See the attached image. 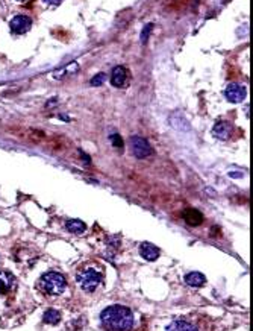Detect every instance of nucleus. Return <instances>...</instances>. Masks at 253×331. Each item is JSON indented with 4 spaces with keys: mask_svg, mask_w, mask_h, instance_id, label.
<instances>
[{
    "mask_svg": "<svg viewBox=\"0 0 253 331\" xmlns=\"http://www.w3.org/2000/svg\"><path fill=\"white\" fill-rule=\"evenodd\" d=\"M106 280V272L102 263L97 260H87L76 269V281L80 289L87 293H96L103 287Z\"/></svg>",
    "mask_w": 253,
    "mask_h": 331,
    "instance_id": "1",
    "label": "nucleus"
},
{
    "mask_svg": "<svg viewBox=\"0 0 253 331\" xmlns=\"http://www.w3.org/2000/svg\"><path fill=\"white\" fill-rule=\"evenodd\" d=\"M100 325L103 331H134L135 316L126 306H109L100 313Z\"/></svg>",
    "mask_w": 253,
    "mask_h": 331,
    "instance_id": "2",
    "label": "nucleus"
},
{
    "mask_svg": "<svg viewBox=\"0 0 253 331\" xmlns=\"http://www.w3.org/2000/svg\"><path fill=\"white\" fill-rule=\"evenodd\" d=\"M165 331H215V324L206 314L191 313L173 319Z\"/></svg>",
    "mask_w": 253,
    "mask_h": 331,
    "instance_id": "3",
    "label": "nucleus"
},
{
    "mask_svg": "<svg viewBox=\"0 0 253 331\" xmlns=\"http://www.w3.org/2000/svg\"><path fill=\"white\" fill-rule=\"evenodd\" d=\"M37 289L39 293H43L47 298H58L67 289V278L61 272L50 270L39 277L37 281Z\"/></svg>",
    "mask_w": 253,
    "mask_h": 331,
    "instance_id": "4",
    "label": "nucleus"
},
{
    "mask_svg": "<svg viewBox=\"0 0 253 331\" xmlns=\"http://www.w3.org/2000/svg\"><path fill=\"white\" fill-rule=\"evenodd\" d=\"M17 287H19V281L14 277V273L6 269H0V296H8L16 293Z\"/></svg>",
    "mask_w": 253,
    "mask_h": 331,
    "instance_id": "5",
    "label": "nucleus"
},
{
    "mask_svg": "<svg viewBox=\"0 0 253 331\" xmlns=\"http://www.w3.org/2000/svg\"><path fill=\"white\" fill-rule=\"evenodd\" d=\"M131 147L136 158H147L149 155H152V147L147 143V140L141 139V137L138 135H134L131 139Z\"/></svg>",
    "mask_w": 253,
    "mask_h": 331,
    "instance_id": "6",
    "label": "nucleus"
},
{
    "mask_svg": "<svg viewBox=\"0 0 253 331\" xmlns=\"http://www.w3.org/2000/svg\"><path fill=\"white\" fill-rule=\"evenodd\" d=\"M9 26H11L12 34H16V35H23V34H26V32H29V31H31V27H32V19H31V17H27V16H16V17H14V19L11 20Z\"/></svg>",
    "mask_w": 253,
    "mask_h": 331,
    "instance_id": "7",
    "label": "nucleus"
},
{
    "mask_svg": "<svg viewBox=\"0 0 253 331\" xmlns=\"http://www.w3.org/2000/svg\"><path fill=\"white\" fill-rule=\"evenodd\" d=\"M224 96H226V99L232 103H240L246 99L247 96V90L244 85L241 84H229L224 90Z\"/></svg>",
    "mask_w": 253,
    "mask_h": 331,
    "instance_id": "8",
    "label": "nucleus"
},
{
    "mask_svg": "<svg viewBox=\"0 0 253 331\" xmlns=\"http://www.w3.org/2000/svg\"><path fill=\"white\" fill-rule=\"evenodd\" d=\"M232 125L226 120H221V122H217L214 128H213V135L217 137L218 140H228L229 137L232 135Z\"/></svg>",
    "mask_w": 253,
    "mask_h": 331,
    "instance_id": "9",
    "label": "nucleus"
},
{
    "mask_svg": "<svg viewBox=\"0 0 253 331\" xmlns=\"http://www.w3.org/2000/svg\"><path fill=\"white\" fill-rule=\"evenodd\" d=\"M139 254H141V257L147 261H155V260H158L161 252H159L158 246H155L149 242H144L139 245Z\"/></svg>",
    "mask_w": 253,
    "mask_h": 331,
    "instance_id": "10",
    "label": "nucleus"
},
{
    "mask_svg": "<svg viewBox=\"0 0 253 331\" xmlns=\"http://www.w3.org/2000/svg\"><path fill=\"white\" fill-rule=\"evenodd\" d=\"M126 79H128V72H126V68L123 65L114 67V70H112V75H111V84L120 88V87H124Z\"/></svg>",
    "mask_w": 253,
    "mask_h": 331,
    "instance_id": "11",
    "label": "nucleus"
},
{
    "mask_svg": "<svg viewBox=\"0 0 253 331\" xmlns=\"http://www.w3.org/2000/svg\"><path fill=\"white\" fill-rule=\"evenodd\" d=\"M184 219L188 225H193V227H197L203 222V216L200 211L194 210V208H188L184 211Z\"/></svg>",
    "mask_w": 253,
    "mask_h": 331,
    "instance_id": "12",
    "label": "nucleus"
},
{
    "mask_svg": "<svg viewBox=\"0 0 253 331\" xmlns=\"http://www.w3.org/2000/svg\"><path fill=\"white\" fill-rule=\"evenodd\" d=\"M185 283L190 287H203L206 284V278L200 272H190L185 275Z\"/></svg>",
    "mask_w": 253,
    "mask_h": 331,
    "instance_id": "13",
    "label": "nucleus"
},
{
    "mask_svg": "<svg viewBox=\"0 0 253 331\" xmlns=\"http://www.w3.org/2000/svg\"><path fill=\"white\" fill-rule=\"evenodd\" d=\"M78 70H79L78 62H70L68 65L62 67L61 70H56V72L53 73V78H55V79H64L65 76H72V75H75Z\"/></svg>",
    "mask_w": 253,
    "mask_h": 331,
    "instance_id": "14",
    "label": "nucleus"
},
{
    "mask_svg": "<svg viewBox=\"0 0 253 331\" xmlns=\"http://www.w3.org/2000/svg\"><path fill=\"white\" fill-rule=\"evenodd\" d=\"M65 228L70 231V232H73V234H80V232H83L87 229V225L82 222V220H78V219H72V220H67V224H65Z\"/></svg>",
    "mask_w": 253,
    "mask_h": 331,
    "instance_id": "15",
    "label": "nucleus"
},
{
    "mask_svg": "<svg viewBox=\"0 0 253 331\" xmlns=\"http://www.w3.org/2000/svg\"><path fill=\"white\" fill-rule=\"evenodd\" d=\"M43 319H44L46 324L55 325V324H58V322L61 321V314H59L58 311H56V310H47V311L44 313V316H43Z\"/></svg>",
    "mask_w": 253,
    "mask_h": 331,
    "instance_id": "16",
    "label": "nucleus"
},
{
    "mask_svg": "<svg viewBox=\"0 0 253 331\" xmlns=\"http://www.w3.org/2000/svg\"><path fill=\"white\" fill-rule=\"evenodd\" d=\"M105 81H106V75H105V73H99V75H96V76L91 79V85L99 87V85L105 84Z\"/></svg>",
    "mask_w": 253,
    "mask_h": 331,
    "instance_id": "17",
    "label": "nucleus"
},
{
    "mask_svg": "<svg viewBox=\"0 0 253 331\" xmlns=\"http://www.w3.org/2000/svg\"><path fill=\"white\" fill-rule=\"evenodd\" d=\"M152 29H153V24L152 23L144 27V31L141 32V41H143V43H146V41H147V37H149V34H150Z\"/></svg>",
    "mask_w": 253,
    "mask_h": 331,
    "instance_id": "18",
    "label": "nucleus"
},
{
    "mask_svg": "<svg viewBox=\"0 0 253 331\" xmlns=\"http://www.w3.org/2000/svg\"><path fill=\"white\" fill-rule=\"evenodd\" d=\"M111 140H112V145H114L116 147L118 146V147H123V142H121V139H120V135H112L111 137Z\"/></svg>",
    "mask_w": 253,
    "mask_h": 331,
    "instance_id": "19",
    "label": "nucleus"
},
{
    "mask_svg": "<svg viewBox=\"0 0 253 331\" xmlns=\"http://www.w3.org/2000/svg\"><path fill=\"white\" fill-rule=\"evenodd\" d=\"M44 3H47V5H50V6H56V5H59L62 0H43Z\"/></svg>",
    "mask_w": 253,
    "mask_h": 331,
    "instance_id": "20",
    "label": "nucleus"
},
{
    "mask_svg": "<svg viewBox=\"0 0 253 331\" xmlns=\"http://www.w3.org/2000/svg\"><path fill=\"white\" fill-rule=\"evenodd\" d=\"M19 2H23V0H19Z\"/></svg>",
    "mask_w": 253,
    "mask_h": 331,
    "instance_id": "21",
    "label": "nucleus"
}]
</instances>
